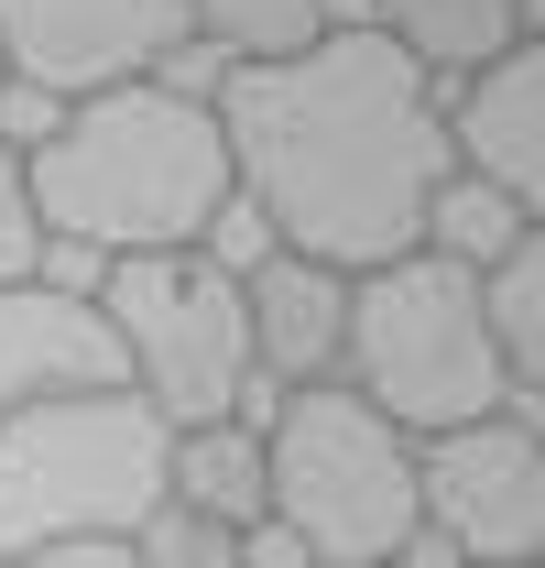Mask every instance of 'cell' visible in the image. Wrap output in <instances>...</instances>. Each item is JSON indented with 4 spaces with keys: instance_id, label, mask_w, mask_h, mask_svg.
<instances>
[{
    "instance_id": "1",
    "label": "cell",
    "mask_w": 545,
    "mask_h": 568,
    "mask_svg": "<svg viewBox=\"0 0 545 568\" xmlns=\"http://www.w3.org/2000/svg\"><path fill=\"white\" fill-rule=\"evenodd\" d=\"M207 110L229 142V197L272 230V252L328 274H382L425 241L448 132L425 77L371 22H328L284 67H229Z\"/></svg>"
},
{
    "instance_id": "2",
    "label": "cell",
    "mask_w": 545,
    "mask_h": 568,
    "mask_svg": "<svg viewBox=\"0 0 545 568\" xmlns=\"http://www.w3.org/2000/svg\"><path fill=\"white\" fill-rule=\"evenodd\" d=\"M22 197H33L44 241H88L110 263H132V252H197L207 219L229 209L218 110L186 99V88H164V77L66 99L33 132V153H22Z\"/></svg>"
},
{
    "instance_id": "3",
    "label": "cell",
    "mask_w": 545,
    "mask_h": 568,
    "mask_svg": "<svg viewBox=\"0 0 545 568\" xmlns=\"http://www.w3.org/2000/svg\"><path fill=\"white\" fill-rule=\"evenodd\" d=\"M263 525H284L317 568H393L425 536L414 437L349 383H295L263 416Z\"/></svg>"
},
{
    "instance_id": "4",
    "label": "cell",
    "mask_w": 545,
    "mask_h": 568,
    "mask_svg": "<svg viewBox=\"0 0 545 568\" xmlns=\"http://www.w3.org/2000/svg\"><path fill=\"white\" fill-rule=\"evenodd\" d=\"M339 383L382 426H404L414 448L448 437V426H480L502 405H524L502 351H491V328H480V274L436 263V252H404L382 274H349Z\"/></svg>"
},
{
    "instance_id": "5",
    "label": "cell",
    "mask_w": 545,
    "mask_h": 568,
    "mask_svg": "<svg viewBox=\"0 0 545 568\" xmlns=\"http://www.w3.org/2000/svg\"><path fill=\"white\" fill-rule=\"evenodd\" d=\"M164 514V426L142 394H76L0 416V558L142 536Z\"/></svg>"
},
{
    "instance_id": "6",
    "label": "cell",
    "mask_w": 545,
    "mask_h": 568,
    "mask_svg": "<svg viewBox=\"0 0 545 568\" xmlns=\"http://www.w3.org/2000/svg\"><path fill=\"white\" fill-rule=\"evenodd\" d=\"M99 317H110L121 372H132V394L153 405L164 437L251 416V317H240V284L207 252H132V263H110Z\"/></svg>"
},
{
    "instance_id": "7",
    "label": "cell",
    "mask_w": 545,
    "mask_h": 568,
    "mask_svg": "<svg viewBox=\"0 0 545 568\" xmlns=\"http://www.w3.org/2000/svg\"><path fill=\"white\" fill-rule=\"evenodd\" d=\"M425 536L470 568H535L545 558V426L535 405H502L480 426H448L414 448Z\"/></svg>"
},
{
    "instance_id": "8",
    "label": "cell",
    "mask_w": 545,
    "mask_h": 568,
    "mask_svg": "<svg viewBox=\"0 0 545 568\" xmlns=\"http://www.w3.org/2000/svg\"><path fill=\"white\" fill-rule=\"evenodd\" d=\"M186 33V0H0V88H44V99H99L153 77Z\"/></svg>"
},
{
    "instance_id": "9",
    "label": "cell",
    "mask_w": 545,
    "mask_h": 568,
    "mask_svg": "<svg viewBox=\"0 0 545 568\" xmlns=\"http://www.w3.org/2000/svg\"><path fill=\"white\" fill-rule=\"evenodd\" d=\"M76 394H132L99 295L44 284V274H33V284H0V416L76 405Z\"/></svg>"
},
{
    "instance_id": "10",
    "label": "cell",
    "mask_w": 545,
    "mask_h": 568,
    "mask_svg": "<svg viewBox=\"0 0 545 568\" xmlns=\"http://www.w3.org/2000/svg\"><path fill=\"white\" fill-rule=\"evenodd\" d=\"M436 132H448V175H470V186H491V197H513L535 219V197H545V44H513V55L470 67L459 110Z\"/></svg>"
},
{
    "instance_id": "11",
    "label": "cell",
    "mask_w": 545,
    "mask_h": 568,
    "mask_svg": "<svg viewBox=\"0 0 545 568\" xmlns=\"http://www.w3.org/2000/svg\"><path fill=\"white\" fill-rule=\"evenodd\" d=\"M240 317H251V372H272V383H328L339 372V339H349V274L272 252V263L240 274Z\"/></svg>"
},
{
    "instance_id": "12",
    "label": "cell",
    "mask_w": 545,
    "mask_h": 568,
    "mask_svg": "<svg viewBox=\"0 0 545 568\" xmlns=\"http://www.w3.org/2000/svg\"><path fill=\"white\" fill-rule=\"evenodd\" d=\"M164 503L229 525V536H251V525H263V426L229 416V426H186V437H164Z\"/></svg>"
},
{
    "instance_id": "13",
    "label": "cell",
    "mask_w": 545,
    "mask_h": 568,
    "mask_svg": "<svg viewBox=\"0 0 545 568\" xmlns=\"http://www.w3.org/2000/svg\"><path fill=\"white\" fill-rule=\"evenodd\" d=\"M414 77H470L491 55H513L524 33H513V0H382V22H371Z\"/></svg>"
},
{
    "instance_id": "14",
    "label": "cell",
    "mask_w": 545,
    "mask_h": 568,
    "mask_svg": "<svg viewBox=\"0 0 545 568\" xmlns=\"http://www.w3.org/2000/svg\"><path fill=\"white\" fill-rule=\"evenodd\" d=\"M480 328H491V351L513 372V394L535 405V383H545V230H524V241L480 274Z\"/></svg>"
},
{
    "instance_id": "15",
    "label": "cell",
    "mask_w": 545,
    "mask_h": 568,
    "mask_svg": "<svg viewBox=\"0 0 545 568\" xmlns=\"http://www.w3.org/2000/svg\"><path fill=\"white\" fill-rule=\"evenodd\" d=\"M524 230H535V219L513 209V197H491V186H470V175H436V197H425V241H414V252H436V263H459V274H491Z\"/></svg>"
},
{
    "instance_id": "16",
    "label": "cell",
    "mask_w": 545,
    "mask_h": 568,
    "mask_svg": "<svg viewBox=\"0 0 545 568\" xmlns=\"http://www.w3.org/2000/svg\"><path fill=\"white\" fill-rule=\"evenodd\" d=\"M186 33L229 44V67H284L328 33V0H186Z\"/></svg>"
},
{
    "instance_id": "17",
    "label": "cell",
    "mask_w": 545,
    "mask_h": 568,
    "mask_svg": "<svg viewBox=\"0 0 545 568\" xmlns=\"http://www.w3.org/2000/svg\"><path fill=\"white\" fill-rule=\"evenodd\" d=\"M132 558L142 568H240V536L207 525V514H175V503H164V514L132 536Z\"/></svg>"
},
{
    "instance_id": "18",
    "label": "cell",
    "mask_w": 545,
    "mask_h": 568,
    "mask_svg": "<svg viewBox=\"0 0 545 568\" xmlns=\"http://www.w3.org/2000/svg\"><path fill=\"white\" fill-rule=\"evenodd\" d=\"M44 263V230H33V197H22V153L0 142V284H33Z\"/></svg>"
},
{
    "instance_id": "19",
    "label": "cell",
    "mask_w": 545,
    "mask_h": 568,
    "mask_svg": "<svg viewBox=\"0 0 545 568\" xmlns=\"http://www.w3.org/2000/svg\"><path fill=\"white\" fill-rule=\"evenodd\" d=\"M0 568H142L132 536H76V547H33V558H0Z\"/></svg>"
},
{
    "instance_id": "20",
    "label": "cell",
    "mask_w": 545,
    "mask_h": 568,
    "mask_svg": "<svg viewBox=\"0 0 545 568\" xmlns=\"http://www.w3.org/2000/svg\"><path fill=\"white\" fill-rule=\"evenodd\" d=\"M240 568H317V558H306L284 525H251V536H240Z\"/></svg>"
},
{
    "instance_id": "21",
    "label": "cell",
    "mask_w": 545,
    "mask_h": 568,
    "mask_svg": "<svg viewBox=\"0 0 545 568\" xmlns=\"http://www.w3.org/2000/svg\"><path fill=\"white\" fill-rule=\"evenodd\" d=\"M513 33H524V44H535V33H545V0H513Z\"/></svg>"
}]
</instances>
